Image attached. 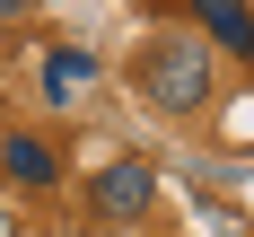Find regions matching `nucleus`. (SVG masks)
<instances>
[{"label": "nucleus", "instance_id": "f257e3e1", "mask_svg": "<svg viewBox=\"0 0 254 237\" xmlns=\"http://www.w3.org/2000/svg\"><path fill=\"white\" fill-rule=\"evenodd\" d=\"M140 97H149L158 114H202V105L219 97L210 44L202 35H149V53H140Z\"/></svg>", "mask_w": 254, "mask_h": 237}, {"label": "nucleus", "instance_id": "f03ea898", "mask_svg": "<svg viewBox=\"0 0 254 237\" xmlns=\"http://www.w3.org/2000/svg\"><path fill=\"white\" fill-rule=\"evenodd\" d=\"M88 211L97 220H149L158 211V167L149 158H105L88 176Z\"/></svg>", "mask_w": 254, "mask_h": 237}, {"label": "nucleus", "instance_id": "7ed1b4c3", "mask_svg": "<svg viewBox=\"0 0 254 237\" xmlns=\"http://www.w3.org/2000/svg\"><path fill=\"white\" fill-rule=\"evenodd\" d=\"M0 176L44 193V184H62V150H53L44 132H9V141H0Z\"/></svg>", "mask_w": 254, "mask_h": 237}, {"label": "nucleus", "instance_id": "20e7f679", "mask_svg": "<svg viewBox=\"0 0 254 237\" xmlns=\"http://www.w3.org/2000/svg\"><path fill=\"white\" fill-rule=\"evenodd\" d=\"M88 79H97V53H79V44H53L44 62H35V88H44V105H70Z\"/></svg>", "mask_w": 254, "mask_h": 237}, {"label": "nucleus", "instance_id": "39448f33", "mask_svg": "<svg viewBox=\"0 0 254 237\" xmlns=\"http://www.w3.org/2000/svg\"><path fill=\"white\" fill-rule=\"evenodd\" d=\"M193 18H202L210 44H228V53L254 62V0H193Z\"/></svg>", "mask_w": 254, "mask_h": 237}, {"label": "nucleus", "instance_id": "423d86ee", "mask_svg": "<svg viewBox=\"0 0 254 237\" xmlns=\"http://www.w3.org/2000/svg\"><path fill=\"white\" fill-rule=\"evenodd\" d=\"M18 9H26V0H0V18H18Z\"/></svg>", "mask_w": 254, "mask_h": 237}]
</instances>
